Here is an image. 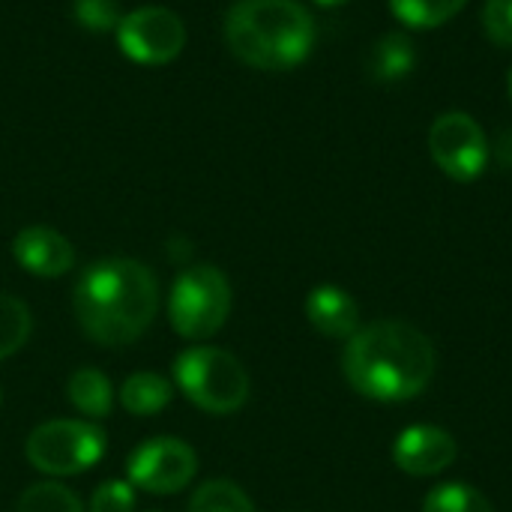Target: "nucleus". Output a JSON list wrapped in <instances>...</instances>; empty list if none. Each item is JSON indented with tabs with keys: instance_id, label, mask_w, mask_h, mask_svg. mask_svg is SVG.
Listing matches in <instances>:
<instances>
[{
	"instance_id": "obj_1",
	"label": "nucleus",
	"mask_w": 512,
	"mask_h": 512,
	"mask_svg": "<svg viewBox=\"0 0 512 512\" xmlns=\"http://www.w3.org/2000/svg\"><path fill=\"white\" fill-rule=\"evenodd\" d=\"M438 354L432 339L405 321H378L360 327L345 351V381L372 402H411L432 384Z\"/></svg>"
},
{
	"instance_id": "obj_2",
	"label": "nucleus",
	"mask_w": 512,
	"mask_h": 512,
	"mask_svg": "<svg viewBox=\"0 0 512 512\" xmlns=\"http://www.w3.org/2000/svg\"><path fill=\"white\" fill-rule=\"evenodd\" d=\"M72 309L81 330L93 342L123 348L153 324L159 309V285L153 270L141 261L102 258L78 276Z\"/></svg>"
},
{
	"instance_id": "obj_3",
	"label": "nucleus",
	"mask_w": 512,
	"mask_h": 512,
	"mask_svg": "<svg viewBox=\"0 0 512 512\" xmlns=\"http://www.w3.org/2000/svg\"><path fill=\"white\" fill-rule=\"evenodd\" d=\"M225 42L249 66L285 72L315 45V21L297 0H237L225 15Z\"/></svg>"
},
{
	"instance_id": "obj_4",
	"label": "nucleus",
	"mask_w": 512,
	"mask_h": 512,
	"mask_svg": "<svg viewBox=\"0 0 512 512\" xmlns=\"http://www.w3.org/2000/svg\"><path fill=\"white\" fill-rule=\"evenodd\" d=\"M174 381L180 393L207 414H234L249 399V375L243 363L210 345L189 348L174 363Z\"/></svg>"
},
{
	"instance_id": "obj_5",
	"label": "nucleus",
	"mask_w": 512,
	"mask_h": 512,
	"mask_svg": "<svg viewBox=\"0 0 512 512\" xmlns=\"http://www.w3.org/2000/svg\"><path fill=\"white\" fill-rule=\"evenodd\" d=\"M231 315V285L219 267L198 264L177 276L168 297L171 327L192 342L210 339Z\"/></svg>"
},
{
	"instance_id": "obj_6",
	"label": "nucleus",
	"mask_w": 512,
	"mask_h": 512,
	"mask_svg": "<svg viewBox=\"0 0 512 512\" xmlns=\"http://www.w3.org/2000/svg\"><path fill=\"white\" fill-rule=\"evenodd\" d=\"M27 462L48 477L90 471L105 453V432L90 420H48L24 444Z\"/></svg>"
},
{
	"instance_id": "obj_7",
	"label": "nucleus",
	"mask_w": 512,
	"mask_h": 512,
	"mask_svg": "<svg viewBox=\"0 0 512 512\" xmlns=\"http://www.w3.org/2000/svg\"><path fill=\"white\" fill-rule=\"evenodd\" d=\"M429 153L447 177L471 183L489 165V138L471 114L447 111L429 129Z\"/></svg>"
},
{
	"instance_id": "obj_8",
	"label": "nucleus",
	"mask_w": 512,
	"mask_h": 512,
	"mask_svg": "<svg viewBox=\"0 0 512 512\" xmlns=\"http://www.w3.org/2000/svg\"><path fill=\"white\" fill-rule=\"evenodd\" d=\"M120 51L144 66H162L174 60L186 45V24L165 6H141L117 24Z\"/></svg>"
},
{
	"instance_id": "obj_9",
	"label": "nucleus",
	"mask_w": 512,
	"mask_h": 512,
	"mask_svg": "<svg viewBox=\"0 0 512 512\" xmlns=\"http://www.w3.org/2000/svg\"><path fill=\"white\" fill-rule=\"evenodd\" d=\"M195 471H198V456L180 438H150L129 456L126 465L129 483L150 495H174L186 489Z\"/></svg>"
},
{
	"instance_id": "obj_10",
	"label": "nucleus",
	"mask_w": 512,
	"mask_h": 512,
	"mask_svg": "<svg viewBox=\"0 0 512 512\" xmlns=\"http://www.w3.org/2000/svg\"><path fill=\"white\" fill-rule=\"evenodd\" d=\"M459 456L456 438L441 426H408L393 441V462L399 471L411 477H435L444 474Z\"/></svg>"
},
{
	"instance_id": "obj_11",
	"label": "nucleus",
	"mask_w": 512,
	"mask_h": 512,
	"mask_svg": "<svg viewBox=\"0 0 512 512\" xmlns=\"http://www.w3.org/2000/svg\"><path fill=\"white\" fill-rule=\"evenodd\" d=\"M12 255L27 273L39 276V279H57V276L69 273L75 264L72 243L48 225H30V228L18 231L12 240Z\"/></svg>"
},
{
	"instance_id": "obj_12",
	"label": "nucleus",
	"mask_w": 512,
	"mask_h": 512,
	"mask_svg": "<svg viewBox=\"0 0 512 512\" xmlns=\"http://www.w3.org/2000/svg\"><path fill=\"white\" fill-rule=\"evenodd\" d=\"M309 324L330 339H351L360 330V306L339 285H318L306 297Z\"/></svg>"
},
{
	"instance_id": "obj_13",
	"label": "nucleus",
	"mask_w": 512,
	"mask_h": 512,
	"mask_svg": "<svg viewBox=\"0 0 512 512\" xmlns=\"http://www.w3.org/2000/svg\"><path fill=\"white\" fill-rule=\"evenodd\" d=\"M417 63V48L408 33H384L369 51V72L378 81H399Z\"/></svg>"
},
{
	"instance_id": "obj_14",
	"label": "nucleus",
	"mask_w": 512,
	"mask_h": 512,
	"mask_svg": "<svg viewBox=\"0 0 512 512\" xmlns=\"http://www.w3.org/2000/svg\"><path fill=\"white\" fill-rule=\"evenodd\" d=\"M66 396H69V402H72L84 417H90V420H102V417H108L111 408H114V387H111V381H108L99 369H90V366L78 369V372L69 378Z\"/></svg>"
},
{
	"instance_id": "obj_15",
	"label": "nucleus",
	"mask_w": 512,
	"mask_h": 512,
	"mask_svg": "<svg viewBox=\"0 0 512 512\" xmlns=\"http://www.w3.org/2000/svg\"><path fill=\"white\" fill-rule=\"evenodd\" d=\"M168 402H171V384L156 372H135L120 387V405L135 417L159 414Z\"/></svg>"
},
{
	"instance_id": "obj_16",
	"label": "nucleus",
	"mask_w": 512,
	"mask_h": 512,
	"mask_svg": "<svg viewBox=\"0 0 512 512\" xmlns=\"http://www.w3.org/2000/svg\"><path fill=\"white\" fill-rule=\"evenodd\" d=\"M468 0H390V12L411 30H432L462 12Z\"/></svg>"
},
{
	"instance_id": "obj_17",
	"label": "nucleus",
	"mask_w": 512,
	"mask_h": 512,
	"mask_svg": "<svg viewBox=\"0 0 512 512\" xmlns=\"http://www.w3.org/2000/svg\"><path fill=\"white\" fill-rule=\"evenodd\" d=\"M423 512H495L492 501L468 486V483H441L435 486L426 501H423Z\"/></svg>"
},
{
	"instance_id": "obj_18",
	"label": "nucleus",
	"mask_w": 512,
	"mask_h": 512,
	"mask_svg": "<svg viewBox=\"0 0 512 512\" xmlns=\"http://www.w3.org/2000/svg\"><path fill=\"white\" fill-rule=\"evenodd\" d=\"M189 512H255V504L237 483L210 480L192 495Z\"/></svg>"
},
{
	"instance_id": "obj_19",
	"label": "nucleus",
	"mask_w": 512,
	"mask_h": 512,
	"mask_svg": "<svg viewBox=\"0 0 512 512\" xmlns=\"http://www.w3.org/2000/svg\"><path fill=\"white\" fill-rule=\"evenodd\" d=\"M30 327V309L12 294H0V360L12 357L27 342Z\"/></svg>"
},
{
	"instance_id": "obj_20",
	"label": "nucleus",
	"mask_w": 512,
	"mask_h": 512,
	"mask_svg": "<svg viewBox=\"0 0 512 512\" xmlns=\"http://www.w3.org/2000/svg\"><path fill=\"white\" fill-rule=\"evenodd\" d=\"M18 512H84V507L72 489L60 483H36L21 495Z\"/></svg>"
},
{
	"instance_id": "obj_21",
	"label": "nucleus",
	"mask_w": 512,
	"mask_h": 512,
	"mask_svg": "<svg viewBox=\"0 0 512 512\" xmlns=\"http://www.w3.org/2000/svg\"><path fill=\"white\" fill-rule=\"evenodd\" d=\"M135 510V489L132 483L123 480H108L102 483L93 498H90V512H132Z\"/></svg>"
},
{
	"instance_id": "obj_22",
	"label": "nucleus",
	"mask_w": 512,
	"mask_h": 512,
	"mask_svg": "<svg viewBox=\"0 0 512 512\" xmlns=\"http://www.w3.org/2000/svg\"><path fill=\"white\" fill-rule=\"evenodd\" d=\"M483 27L492 42L512 48V0H486Z\"/></svg>"
},
{
	"instance_id": "obj_23",
	"label": "nucleus",
	"mask_w": 512,
	"mask_h": 512,
	"mask_svg": "<svg viewBox=\"0 0 512 512\" xmlns=\"http://www.w3.org/2000/svg\"><path fill=\"white\" fill-rule=\"evenodd\" d=\"M75 18L90 30H108L120 24V12L114 0H75Z\"/></svg>"
},
{
	"instance_id": "obj_24",
	"label": "nucleus",
	"mask_w": 512,
	"mask_h": 512,
	"mask_svg": "<svg viewBox=\"0 0 512 512\" xmlns=\"http://www.w3.org/2000/svg\"><path fill=\"white\" fill-rule=\"evenodd\" d=\"M321 6H339V3H345V0H318Z\"/></svg>"
},
{
	"instance_id": "obj_25",
	"label": "nucleus",
	"mask_w": 512,
	"mask_h": 512,
	"mask_svg": "<svg viewBox=\"0 0 512 512\" xmlns=\"http://www.w3.org/2000/svg\"><path fill=\"white\" fill-rule=\"evenodd\" d=\"M507 87H510V99H512V69H510V78H507Z\"/></svg>"
},
{
	"instance_id": "obj_26",
	"label": "nucleus",
	"mask_w": 512,
	"mask_h": 512,
	"mask_svg": "<svg viewBox=\"0 0 512 512\" xmlns=\"http://www.w3.org/2000/svg\"><path fill=\"white\" fill-rule=\"evenodd\" d=\"M0 405H3V387H0Z\"/></svg>"
}]
</instances>
